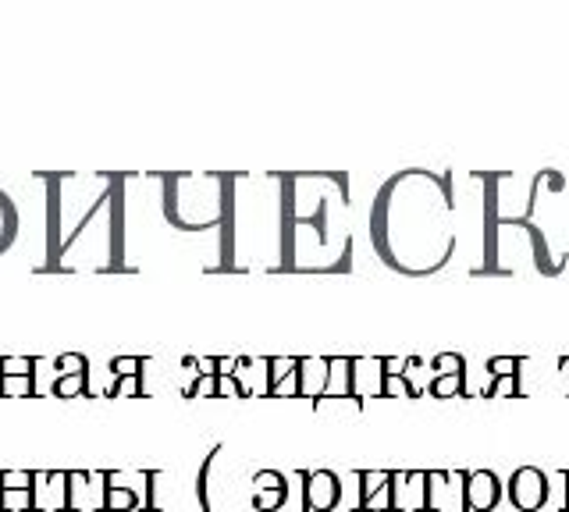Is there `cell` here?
<instances>
[{
    "label": "cell",
    "instance_id": "obj_13",
    "mask_svg": "<svg viewBox=\"0 0 569 512\" xmlns=\"http://www.w3.org/2000/svg\"><path fill=\"white\" fill-rule=\"evenodd\" d=\"M353 399H385V363L381 356H353Z\"/></svg>",
    "mask_w": 569,
    "mask_h": 512
},
{
    "label": "cell",
    "instance_id": "obj_26",
    "mask_svg": "<svg viewBox=\"0 0 569 512\" xmlns=\"http://www.w3.org/2000/svg\"><path fill=\"white\" fill-rule=\"evenodd\" d=\"M285 502H289V488L253 491V509H257V512H278Z\"/></svg>",
    "mask_w": 569,
    "mask_h": 512
},
{
    "label": "cell",
    "instance_id": "obj_17",
    "mask_svg": "<svg viewBox=\"0 0 569 512\" xmlns=\"http://www.w3.org/2000/svg\"><path fill=\"white\" fill-rule=\"evenodd\" d=\"M232 377L239 381L242 399H253V395H267V360H249V356H239L235 360Z\"/></svg>",
    "mask_w": 569,
    "mask_h": 512
},
{
    "label": "cell",
    "instance_id": "obj_16",
    "mask_svg": "<svg viewBox=\"0 0 569 512\" xmlns=\"http://www.w3.org/2000/svg\"><path fill=\"white\" fill-rule=\"evenodd\" d=\"M331 356H299V399H321L328 392Z\"/></svg>",
    "mask_w": 569,
    "mask_h": 512
},
{
    "label": "cell",
    "instance_id": "obj_15",
    "mask_svg": "<svg viewBox=\"0 0 569 512\" xmlns=\"http://www.w3.org/2000/svg\"><path fill=\"white\" fill-rule=\"evenodd\" d=\"M502 498V480L491 470L466 473V512H491Z\"/></svg>",
    "mask_w": 569,
    "mask_h": 512
},
{
    "label": "cell",
    "instance_id": "obj_5",
    "mask_svg": "<svg viewBox=\"0 0 569 512\" xmlns=\"http://www.w3.org/2000/svg\"><path fill=\"white\" fill-rule=\"evenodd\" d=\"M161 189V214L182 235H214L228 249L232 175H150ZM232 271V260H228Z\"/></svg>",
    "mask_w": 569,
    "mask_h": 512
},
{
    "label": "cell",
    "instance_id": "obj_7",
    "mask_svg": "<svg viewBox=\"0 0 569 512\" xmlns=\"http://www.w3.org/2000/svg\"><path fill=\"white\" fill-rule=\"evenodd\" d=\"M466 473L427 470V512H466Z\"/></svg>",
    "mask_w": 569,
    "mask_h": 512
},
{
    "label": "cell",
    "instance_id": "obj_9",
    "mask_svg": "<svg viewBox=\"0 0 569 512\" xmlns=\"http://www.w3.org/2000/svg\"><path fill=\"white\" fill-rule=\"evenodd\" d=\"M509 502L520 512H537L548 502V473L537 466H520L509 477Z\"/></svg>",
    "mask_w": 569,
    "mask_h": 512
},
{
    "label": "cell",
    "instance_id": "obj_10",
    "mask_svg": "<svg viewBox=\"0 0 569 512\" xmlns=\"http://www.w3.org/2000/svg\"><path fill=\"white\" fill-rule=\"evenodd\" d=\"M107 495V473L68 470V512H100Z\"/></svg>",
    "mask_w": 569,
    "mask_h": 512
},
{
    "label": "cell",
    "instance_id": "obj_2",
    "mask_svg": "<svg viewBox=\"0 0 569 512\" xmlns=\"http://www.w3.org/2000/svg\"><path fill=\"white\" fill-rule=\"evenodd\" d=\"M47 185L43 271H125V185L129 175H40Z\"/></svg>",
    "mask_w": 569,
    "mask_h": 512
},
{
    "label": "cell",
    "instance_id": "obj_22",
    "mask_svg": "<svg viewBox=\"0 0 569 512\" xmlns=\"http://www.w3.org/2000/svg\"><path fill=\"white\" fill-rule=\"evenodd\" d=\"M54 395L57 399H93V392H89V374H57Z\"/></svg>",
    "mask_w": 569,
    "mask_h": 512
},
{
    "label": "cell",
    "instance_id": "obj_28",
    "mask_svg": "<svg viewBox=\"0 0 569 512\" xmlns=\"http://www.w3.org/2000/svg\"><path fill=\"white\" fill-rule=\"evenodd\" d=\"M217 377L221 374H196V381L185 388V399H217Z\"/></svg>",
    "mask_w": 569,
    "mask_h": 512
},
{
    "label": "cell",
    "instance_id": "obj_6",
    "mask_svg": "<svg viewBox=\"0 0 569 512\" xmlns=\"http://www.w3.org/2000/svg\"><path fill=\"white\" fill-rule=\"evenodd\" d=\"M481 274H545V278H555L559 267H555L545 235L530 221H491L488 260H484Z\"/></svg>",
    "mask_w": 569,
    "mask_h": 512
},
{
    "label": "cell",
    "instance_id": "obj_32",
    "mask_svg": "<svg viewBox=\"0 0 569 512\" xmlns=\"http://www.w3.org/2000/svg\"><path fill=\"white\" fill-rule=\"evenodd\" d=\"M0 374H36L33 356H0Z\"/></svg>",
    "mask_w": 569,
    "mask_h": 512
},
{
    "label": "cell",
    "instance_id": "obj_23",
    "mask_svg": "<svg viewBox=\"0 0 569 512\" xmlns=\"http://www.w3.org/2000/svg\"><path fill=\"white\" fill-rule=\"evenodd\" d=\"M0 512H36V488L0 491Z\"/></svg>",
    "mask_w": 569,
    "mask_h": 512
},
{
    "label": "cell",
    "instance_id": "obj_1",
    "mask_svg": "<svg viewBox=\"0 0 569 512\" xmlns=\"http://www.w3.org/2000/svg\"><path fill=\"white\" fill-rule=\"evenodd\" d=\"M456 171L406 168L374 189L367 235L374 256L406 278H431L456 260Z\"/></svg>",
    "mask_w": 569,
    "mask_h": 512
},
{
    "label": "cell",
    "instance_id": "obj_4",
    "mask_svg": "<svg viewBox=\"0 0 569 512\" xmlns=\"http://www.w3.org/2000/svg\"><path fill=\"white\" fill-rule=\"evenodd\" d=\"M285 175H264V192L242 196L232 175V217H228V260L232 271H285Z\"/></svg>",
    "mask_w": 569,
    "mask_h": 512
},
{
    "label": "cell",
    "instance_id": "obj_25",
    "mask_svg": "<svg viewBox=\"0 0 569 512\" xmlns=\"http://www.w3.org/2000/svg\"><path fill=\"white\" fill-rule=\"evenodd\" d=\"M107 399H143V374L132 377H114Z\"/></svg>",
    "mask_w": 569,
    "mask_h": 512
},
{
    "label": "cell",
    "instance_id": "obj_3",
    "mask_svg": "<svg viewBox=\"0 0 569 512\" xmlns=\"http://www.w3.org/2000/svg\"><path fill=\"white\" fill-rule=\"evenodd\" d=\"M285 271L338 274L353 267V178L345 171L285 175Z\"/></svg>",
    "mask_w": 569,
    "mask_h": 512
},
{
    "label": "cell",
    "instance_id": "obj_20",
    "mask_svg": "<svg viewBox=\"0 0 569 512\" xmlns=\"http://www.w3.org/2000/svg\"><path fill=\"white\" fill-rule=\"evenodd\" d=\"M18 239V207L8 192L0 189V253H8V246Z\"/></svg>",
    "mask_w": 569,
    "mask_h": 512
},
{
    "label": "cell",
    "instance_id": "obj_14",
    "mask_svg": "<svg viewBox=\"0 0 569 512\" xmlns=\"http://www.w3.org/2000/svg\"><path fill=\"white\" fill-rule=\"evenodd\" d=\"M267 399H299V356L267 360Z\"/></svg>",
    "mask_w": 569,
    "mask_h": 512
},
{
    "label": "cell",
    "instance_id": "obj_30",
    "mask_svg": "<svg viewBox=\"0 0 569 512\" xmlns=\"http://www.w3.org/2000/svg\"><path fill=\"white\" fill-rule=\"evenodd\" d=\"M431 367H434V374H463L466 360L459 356V352H438V356L431 360Z\"/></svg>",
    "mask_w": 569,
    "mask_h": 512
},
{
    "label": "cell",
    "instance_id": "obj_11",
    "mask_svg": "<svg viewBox=\"0 0 569 512\" xmlns=\"http://www.w3.org/2000/svg\"><path fill=\"white\" fill-rule=\"evenodd\" d=\"M392 512H427V470H392Z\"/></svg>",
    "mask_w": 569,
    "mask_h": 512
},
{
    "label": "cell",
    "instance_id": "obj_36",
    "mask_svg": "<svg viewBox=\"0 0 569 512\" xmlns=\"http://www.w3.org/2000/svg\"><path fill=\"white\" fill-rule=\"evenodd\" d=\"M562 480H566V505H562V509L569 512V470H562Z\"/></svg>",
    "mask_w": 569,
    "mask_h": 512
},
{
    "label": "cell",
    "instance_id": "obj_18",
    "mask_svg": "<svg viewBox=\"0 0 569 512\" xmlns=\"http://www.w3.org/2000/svg\"><path fill=\"white\" fill-rule=\"evenodd\" d=\"M402 381L409 388V399H424L431 392V381H434V367L420 356H406V370H402Z\"/></svg>",
    "mask_w": 569,
    "mask_h": 512
},
{
    "label": "cell",
    "instance_id": "obj_12",
    "mask_svg": "<svg viewBox=\"0 0 569 512\" xmlns=\"http://www.w3.org/2000/svg\"><path fill=\"white\" fill-rule=\"evenodd\" d=\"M360 512H392V470H356Z\"/></svg>",
    "mask_w": 569,
    "mask_h": 512
},
{
    "label": "cell",
    "instance_id": "obj_8",
    "mask_svg": "<svg viewBox=\"0 0 569 512\" xmlns=\"http://www.w3.org/2000/svg\"><path fill=\"white\" fill-rule=\"evenodd\" d=\"M303 512H335L342 505V477L331 470H299Z\"/></svg>",
    "mask_w": 569,
    "mask_h": 512
},
{
    "label": "cell",
    "instance_id": "obj_19",
    "mask_svg": "<svg viewBox=\"0 0 569 512\" xmlns=\"http://www.w3.org/2000/svg\"><path fill=\"white\" fill-rule=\"evenodd\" d=\"M139 495L129 484H118L114 473H107V495H104V512H136Z\"/></svg>",
    "mask_w": 569,
    "mask_h": 512
},
{
    "label": "cell",
    "instance_id": "obj_21",
    "mask_svg": "<svg viewBox=\"0 0 569 512\" xmlns=\"http://www.w3.org/2000/svg\"><path fill=\"white\" fill-rule=\"evenodd\" d=\"M36 374H0V399H33Z\"/></svg>",
    "mask_w": 569,
    "mask_h": 512
},
{
    "label": "cell",
    "instance_id": "obj_24",
    "mask_svg": "<svg viewBox=\"0 0 569 512\" xmlns=\"http://www.w3.org/2000/svg\"><path fill=\"white\" fill-rule=\"evenodd\" d=\"M431 399H463V374H434Z\"/></svg>",
    "mask_w": 569,
    "mask_h": 512
},
{
    "label": "cell",
    "instance_id": "obj_33",
    "mask_svg": "<svg viewBox=\"0 0 569 512\" xmlns=\"http://www.w3.org/2000/svg\"><path fill=\"white\" fill-rule=\"evenodd\" d=\"M57 374H89V360L82 352H65L57 356Z\"/></svg>",
    "mask_w": 569,
    "mask_h": 512
},
{
    "label": "cell",
    "instance_id": "obj_34",
    "mask_svg": "<svg viewBox=\"0 0 569 512\" xmlns=\"http://www.w3.org/2000/svg\"><path fill=\"white\" fill-rule=\"evenodd\" d=\"M488 370L491 377H516L520 374V360H516V356H491Z\"/></svg>",
    "mask_w": 569,
    "mask_h": 512
},
{
    "label": "cell",
    "instance_id": "obj_35",
    "mask_svg": "<svg viewBox=\"0 0 569 512\" xmlns=\"http://www.w3.org/2000/svg\"><path fill=\"white\" fill-rule=\"evenodd\" d=\"M385 399H409V388L402 377H385Z\"/></svg>",
    "mask_w": 569,
    "mask_h": 512
},
{
    "label": "cell",
    "instance_id": "obj_29",
    "mask_svg": "<svg viewBox=\"0 0 569 512\" xmlns=\"http://www.w3.org/2000/svg\"><path fill=\"white\" fill-rule=\"evenodd\" d=\"M143 367H146V356H114V360H111V374L114 377L143 374Z\"/></svg>",
    "mask_w": 569,
    "mask_h": 512
},
{
    "label": "cell",
    "instance_id": "obj_27",
    "mask_svg": "<svg viewBox=\"0 0 569 512\" xmlns=\"http://www.w3.org/2000/svg\"><path fill=\"white\" fill-rule=\"evenodd\" d=\"M36 488V470H0V491Z\"/></svg>",
    "mask_w": 569,
    "mask_h": 512
},
{
    "label": "cell",
    "instance_id": "obj_31",
    "mask_svg": "<svg viewBox=\"0 0 569 512\" xmlns=\"http://www.w3.org/2000/svg\"><path fill=\"white\" fill-rule=\"evenodd\" d=\"M271 488H289V477L278 470H257L253 473V491H271Z\"/></svg>",
    "mask_w": 569,
    "mask_h": 512
}]
</instances>
